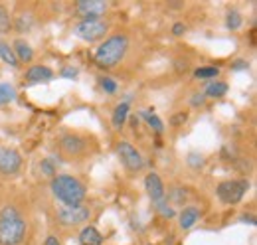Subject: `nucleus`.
Instances as JSON below:
<instances>
[{"instance_id": "nucleus-7", "label": "nucleus", "mask_w": 257, "mask_h": 245, "mask_svg": "<svg viewBox=\"0 0 257 245\" xmlns=\"http://www.w3.org/2000/svg\"><path fill=\"white\" fill-rule=\"evenodd\" d=\"M91 217L89 208L77 204V206H64L58 210V219L62 225H81Z\"/></svg>"}, {"instance_id": "nucleus-20", "label": "nucleus", "mask_w": 257, "mask_h": 245, "mask_svg": "<svg viewBox=\"0 0 257 245\" xmlns=\"http://www.w3.org/2000/svg\"><path fill=\"white\" fill-rule=\"evenodd\" d=\"M218 75H220V67H216V65H204L194 71L196 79H216Z\"/></svg>"}, {"instance_id": "nucleus-1", "label": "nucleus", "mask_w": 257, "mask_h": 245, "mask_svg": "<svg viewBox=\"0 0 257 245\" xmlns=\"http://www.w3.org/2000/svg\"><path fill=\"white\" fill-rule=\"evenodd\" d=\"M26 235V221L14 206H4L0 212V245H20Z\"/></svg>"}, {"instance_id": "nucleus-28", "label": "nucleus", "mask_w": 257, "mask_h": 245, "mask_svg": "<svg viewBox=\"0 0 257 245\" xmlns=\"http://www.w3.org/2000/svg\"><path fill=\"white\" fill-rule=\"evenodd\" d=\"M30 26H32V16L28 14V18H24V14L16 20V28H18V32H28L30 30Z\"/></svg>"}, {"instance_id": "nucleus-24", "label": "nucleus", "mask_w": 257, "mask_h": 245, "mask_svg": "<svg viewBox=\"0 0 257 245\" xmlns=\"http://www.w3.org/2000/svg\"><path fill=\"white\" fill-rule=\"evenodd\" d=\"M12 26V20H10V12L6 10V6L0 4V34H8Z\"/></svg>"}, {"instance_id": "nucleus-6", "label": "nucleus", "mask_w": 257, "mask_h": 245, "mask_svg": "<svg viewBox=\"0 0 257 245\" xmlns=\"http://www.w3.org/2000/svg\"><path fill=\"white\" fill-rule=\"evenodd\" d=\"M117 154H119L123 166L127 168L128 172H139V170H143V166H145V158L141 156V153H139L131 143L121 141V143L117 145Z\"/></svg>"}, {"instance_id": "nucleus-26", "label": "nucleus", "mask_w": 257, "mask_h": 245, "mask_svg": "<svg viewBox=\"0 0 257 245\" xmlns=\"http://www.w3.org/2000/svg\"><path fill=\"white\" fill-rule=\"evenodd\" d=\"M186 162H188V166H192L194 170H198V168L204 166V156L200 153H190L188 158H186Z\"/></svg>"}, {"instance_id": "nucleus-10", "label": "nucleus", "mask_w": 257, "mask_h": 245, "mask_svg": "<svg viewBox=\"0 0 257 245\" xmlns=\"http://www.w3.org/2000/svg\"><path fill=\"white\" fill-rule=\"evenodd\" d=\"M145 190H147L149 198L153 200V204H157V202L164 200V196H166L164 184H162L161 176H159L157 172H151V174H147V178H145Z\"/></svg>"}, {"instance_id": "nucleus-25", "label": "nucleus", "mask_w": 257, "mask_h": 245, "mask_svg": "<svg viewBox=\"0 0 257 245\" xmlns=\"http://www.w3.org/2000/svg\"><path fill=\"white\" fill-rule=\"evenodd\" d=\"M155 208H157V212H159V214H161L162 217H166V219L174 217V214H176V212H174V208H172L170 204H166L164 200H161V202H157V204H155Z\"/></svg>"}, {"instance_id": "nucleus-5", "label": "nucleus", "mask_w": 257, "mask_h": 245, "mask_svg": "<svg viewBox=\"0 0 257 245\" xmlns=\"http://www.w3.org/2000/svg\"><path fill=\"white\" fill-rule=\"evenodd\" d=\"M107 30H109V26H107V22H103V20H83V22H79V24L73 28V34H75L79 40L91 44V42H97V40L105 38Z\"/></svg>"}, {"instance_id": "nucleus-21", "label": "nucleus", "mask_w": 257, "mask_h": 245, "mask_svg": "<svg viewBox=\"0 0 257 245\" xmlns=\"http://www.w3.org/2000/svg\"><path fill=\"white\" fill-rule=\"evenodd\" d=\"M14 99H16V89H14V85L2 83V85H0V107L12 103Z\"/></svg>"}, {"instance_id": "nucleus-4", "label": "nucleus", "mask_w": 257, "mask_h": 245, "mask_svg": "<svg viewBox=\"0 0 257 245\" xmlns=\"http://www.w3.org/2000/svg\"><path fill=\"white\" fill-rule=\"evenodd\" d=\"M247 190H249L247 180H225L218 186L216 194L224 204H237L245 196Z\"/></svg>"}, {"instance_id": "nucleus-27", "label": "nucleus", "mask_w": 257, "mask_h": 245, "mask_svg": "<svg viewBox=\"0 0 257 245\" xmlns=\"http://www.w3.org/2000/svg\"><path fill=\"white\" fill-rule=\"evenodd\" d=\"M184 200H186L184 188H174V190H170V202H172V204H184Z\"/></svg>"}, {"instance_id": "nucleus-2", "label": "nucleus", "mask_w": 257, "mask_h": 245, "mask_svg": "<svg viewBox=\"0 0 257 245\" xmlns=\"http://www.w3.org/2000/svg\"><path fill=\"white\" fill-rule=\"evenodd\" d=\"M128 50V38L125 34H115L107 38L103 44H99L95 50V63L103 69H111L119 65Z\"/></svg>"}, {"instance_id": "nucleus-34", "label": "nucleus", "mask_w": 257, "mask_h": 245, "mask_svg": "<svg viewBox=\"0 0 257 245\" xmlns=\"http://www.w3.org/2000/svg\"><path fill=\"white\" fill-rule=\"evenodd\" d=\"M186 119H188V115H186V113H180V115H174L170 122H172V125H180V122H184Z\"/></svg>"}, {"instance_id": "nucleus-11", "label": "nucleus", "mask_w": 257, "mask_h": 245, "mask_svg": "<svg viewBox=\"0 0 257 245\" xmlns=\"http://www.w3.org/2000/svg\"><path fill=\"white\" fill-rule=\"evenodd\" d=\"M54 79V71L48 65H34L26 73V83L36 85V83H48Z\"/></svg>"}, {"instance_id": "nucleus-29", "label": "nucleus", "mask_w": 257, "mask_h": 245, "mask_svg": "<svg viewBox=\"0 0 257 245\" xmlns=\"http://www.w3.org/2000/svg\"><path fill=\"white\" fill-rule=\"evenodd\" d=\"M101 87H103V91L109 93V95L117 91V83H115L111 77H101Z\"/></svg>"}, {"instance_id": "nucleus-8", "label": "nucleus", "mask_w": 257, "mask_h": 245, "mask_svg": "<svg viewBox=\"0 0 257 245\" xmlns=\"http://www.w3.org/2000/svg\"><path fill=\"white\" fill-rule=\"evenodd\" d=\"M75 8L85 20H101V16L107 12L109 4L103 0H81V2H77Z\"/></svg>"}, {"instance_id": "nucleus-19", "label": "nucleus", "mask_w": 257, "mask_h": 245, "mask_svg": "<svg viewBox=\"0 0 257 245\" xmlns=\"http://www.w3.org/2000/svg\"><path fill=\"white\" fill-rule=\"evenodd\" d=\"M202 93L206 95V99H208V97H224L225 93H227V83L214 79V81L206 87V91H202Z\"/></svg>"}, {"instance_id": "nucleus-30", "label": "nucleus", "mask_w": 257, "mask_h": 245, "mask_svg": "<svg viewBox=\"0 0 257 245\" xmlns=\"http://www.w3.org/2000/svg\"><path fill=\"white\" fill-rule=\"evenodd\" d=\"M190 103H192L194 107H200V105H204V103H206V95H204V93H194L192 99H190Z\"/></svg>"}, {"instance_id": "nucleus-18", "label": "nucleus", "mask_w": 257, "mask_h": 245, "mask_svg": "<svg viewBox=\"0 0 257 245\" xmlns=\"http://www.w3.org/2000/svg\"><path fill=\"white\" fill-rule=\"evenodd\" d=\"M0 60L4 61V63H8L10 67H14V69L20 67V63H18L16 56H14V50L8 44H4V42H0Z\"/></svg>"}, {"instance_id": "nucleus-23", "label": "nucleus", "mask_w": 257, "mask_h": 245, "mask_svg": "<svg viewBox=\"0 0 257 245\" xmlns=\"http://www.w3.org/2000/svg\"><path fill=\"white\" fill-rule=\"evenodd\" d=\"M241 22H243V18H241V14L237 12V10H231V12H227V18H225V26L229 28V30H239L241 28Z\"/></svg>"}, {"instance_id": "nucleus-13", "label": "nucleus", "mask_w": 257, "mask_h": 245, "mask_svg": "<svg viewBox=\"0 0 257 245\" xmlns=\"http://www.w3.org/2000/svg\"><path fill=\"white\" fill-rule=\"evenodd\" d=\"M200 210L196 208V206H186L180 215H178V219H180V227L182 229H190L196 225V221H200Z\"/></svg>"}, {"instance_id": "nucleus-3", "label": "nucleus", "mask_w": 257, "mask_h": 245, "mask_svg": "<svg viewBox=\"0 0 257 245\" xmlns=\"http://www.w3.org/2000/svg\"><path fill=\"white\" fill-rule=\"evenodd\" d=\"M52 192L65 206H77L85 200V186L77 178L65 176V174L52 178Z\"/></svg>"}, {"instance_id": "nucleus-33", "label": "nucleus", "mask_w": 257, "mask_h": 245, "mask_svg": "<svg viewBox=\"0 0 257 245\" xmlns=\"http://www.w3.org/2000/svg\"><path fill=\"white\" fill-rule=\"evenodd\" d=\"M231 67H233L235 71H241V69H247V67H249V63H247V61H243V60H237Z\"/></svg>"}, {"instance_id": "nucleus-9", "label": "nucleus", "mask_w": 257, "mask_h": 245, "mask_svg": "<svg viewBox=\"0 0 257 245\" xmlns=\"http://www.w3.org/2000/svg\"><path fill=\"white\" fill-rule=\"evenodd\" d=\"M22 158L14 149H0V174L10 176L20 170Z\"/></svg>"}, {"instance_id": "nucleus-15", "label": "nucleus", "mask_w": 257, "mask_h": 245, "mask_svg": "<svg viewBox=\"0 0 257 245\" xmlns=\"http://www.w3.org/2000/svg\"><path fill=\"white\" fill-rule=\"evenodd\" d=\"M79 241H81V245H101L103 243V235L99 233L97 227L87 225V227L81 229V233H79Z\"/></svg>"}, {"instance_id": "nucleus-35", "label": "nucleus", "mask_w": 257, "mask_h": 245, "mask_svg": "<svg viewBox=\"0 0 257 245\" xmlns=\"http://www.w3.org/2000/svg\"><path fill=\"white\" fill-rule=\"evenodd\" d=\"M46 245H60V241H58V237L50 235V237H48V241H46Z\"/></svg>"}, {"instance_id": "nucleus-22", "label": "nucleus", "mask_w": 257, "mask_h": 245, "mask_svg": "<svg viewBox=\"0 0 257 245\" xmlns=\"http://www.w3.org/2000/svg\"><path fill=\"white\" fill-rule=\"evenodd\" d=\"M40 170H42V174L44 176H48V178H56L58 174V168H56V162H54V156H48V158H44L42 160V164H40Z\"/></svg>"}, {"instance_id": "nucleus-16", "label": "nucleus", "mask_w": 257, "mask_h": 245, "mask_svg": "<svg viewBox=\"0 0 257 245\" xmlns=\"http://www.w3.org/2000/svg\"><path fill=\"white\" fill-rule=\"evenodd\" d=\"M128 111H131V107H128V103H119L117 107H115V111H113V129L115 131H121L123 127H125V121L128 119Z\"/></svg>"}, {"instance_id": "nucleus-31", "label": "nucleus", "mask_w": 257, "mask_h": 245, "mask_svg": "<svg viewBox=\"0 0 257 245\" xmlns=\"http://www.w3.org/2000/svg\"><path fill=\"white\" fill-rule=\"evenodd\" d=\"M62 77H65V79L77 77V69H75V67H64V69H62Z\"/></svg>"}, {"instance_id": "nucleus-32", "label": "nucleus", "mask_w": 257, "mask_h": 245, "mask_svg": "<svg viewBox=\"0 0 257 245\" xmlns=\"http://www.w3.org/2000/svg\"><path fill=\"white\" fill-rule=\"evenodd\" d=\"M184 32H186V26H184L182 22H176V24L172 26V34H174V36H182Z\"/></svg>"}, {"instance_id": "nucleus-12", "label": "nucleus", "mask_w": 257, "mask_h": 245, "mask_svg": "<svg viewBox=\"0 0 257 245\" xmlns=\"http://www.w3.org/2000/svg\"><path fill=\"white\" fill-rule=\"evenodd\" d=\"M12 50H14V56H16L18 63H30L34 60V50L30 48V44L24 42V40H16Z\"/></svg>"}, {"instance_id": "nucleus-14", "label": "nucleus", "mask_w": 257, "mask_h": 245, "mask_svg": "<svg viewBox=\"0 0 257 245\" xmlns=\"http://www.w3.org/2000/svg\"><path fill=\"white\" fill-rule=\"evenodd\" d=\"M62 149L71 156H77L83 151V141L75 135H65V137H62Z\"/></svg>"}, {"instance_id": "nucleus-17", "label": "nucleus", "mask_w": 257, "mask_h": 245, "mask_svg": "<svg viewBox=\"0 0 257 245\" xmlns=\"http://www.w3.org/2000/svg\"><path fill=\"white\" fill-rule=\"evenodd\" d=\"M141 117L149 122V127H151V129H153L157 135H162V133H164V122H162L161 119H159V117L153 113V111L145 109V111H141Z\"/></svg>"}]
</instances>
